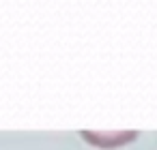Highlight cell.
<instances>
[{
	"label": "cell",
	"instance_id": "1",
	"mask_svg": "<svg viewBox=\"0 0 157 150\" xmlns=\"http://www.w3.org/2000/svg\"><path fill=\"white\" fill-rule=\"evenodd\" d=\"M82 137L90 144V146H97V148H121L129 141H133L138 137L136 131H114V133H101V131H82Z\"/></svg>",
	"mask_w": 157,
	"mask_h": 150
}]
</instances>
